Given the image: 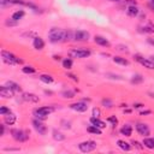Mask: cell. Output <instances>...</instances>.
<instances>
[{
  "label": "cell",
  "instance_id": "6da1fadb",
  "mask_svg": "<svg viewBox=\"0 0 154 154\" xmlns=\"http://www.w3.org/2000/svg\"><path fill=\"white\" fill-rule=\"evenodd\" d=\"M65 34L66 31L63 30L60 28H52L48 33V37H49V41L57 43L60 41H65Z\"/></svg>",
  "mask_w": 154,
  "mask_h": 154
},
{
  "label": "cell",
  "instance_id": "7a4b0ae2",
  "mask_svg": "<svg viewBox=\"0 0 154 154\" xmlns=\"http://www.w3.org/2000/svg\"><path fill=\"white\" fill-rule=\"evenodd\" d=\"M53 111H54V108H52V107H48V106L38 107V108L34 110V116H35V117H37L40 120H45V119H47L48 114H51Z\"/></svg>",
  "mask_w": 154,
  "mask_h": 154
},
{
  "label": "cell",
  "instance_id": "3957f363",
  "mask_svg": "<svg viewBox=\"0 0 154 154\" xmlns=\"http://www.w3.org/2000/svg\"><path fill=\"white\" fill-rule=\"evenodd\" d=\"M1 58L6 64L10 65H15V64H22V60L19 58H17L15 54H12L7 51H1Z\"/></svg>",
  "mask_w": 154,
  "mask_h": 154
},
{
  "label": "cell",
  "instance_id": "277c9868",
  "mask_svg": "<svg viewBox=\"0 0 154 154\" xmlns=\"http://www.w3.org/2000/svg\"><path fill=\"white\" fill-rule=\"evenodd\" d=\"M70 57L71 58H77V59H82V58H87L91 56V51H88V49H71L70 52H69Z\"/></svg>",
  "mask_w": 154,
  "mask_h": 154
},
{
  "label": "cell",
  "instance_id": "5b68a950",
  "mask_svg": "<svg viewBox=\"0 0 154 154\" xmlns=\"http://www.w3.org/2000/svg\"><path fill=\"white\" fill-rule=\"evenodd\" d=\"M12 134V137H14L16 141H19V142H24V141H27L29 138V135L27 131L24 130H19V129H15L11 131Z\"/></svg>",
  "mask_w": 154,
  "mask_h": 154
},
{
  "label": "cell",
  "instance_id": "8992f818",
  "mask_svg": "<svg viewBox=\"0 0 154 154\" xmlns=\"http://www.w3.org/2000/svg\"><path fill=\"white\" fill-rule=\"evenodd\" d=\"M96 146H98V145H96V142H94V141H84V142L80 143L78 148H80L81 152L88 153V152L94 150V149L96 148Z\"/></svg>",
  "mask_w": 154,
  "mask_h": 154
},
{
  "label": "cell",
  "instance_id": "52a82bcc",
  "mask_svg": "<svg viewBox=\"0 0 154 154\" xmlns=\"http://www.w3.org/2000/svg\"><path fill=\"white\" fill-rule=\"evenodd\" d=\"M89 38V33L88 31H84V30H77V31H73V40L75 41H88Z\"/></svg>",
  "mask_w": 154,
  "mask_h": 154
},
{
  "label": "cell",
  "instance_id": "ba28073f",
  "mask_svg": "<svg viewBox=\"0 0 154 154\" xmlns=\"http://www.w3.org/2000/svg\"><path fill=\"white\" fill-rule=\"evenodd\" d=\"M135 59H136L137 61H140L145 68H147V69H149V70H153V69H154V61H152L150 59H143L140 54H136V56H135Z\"/></svg>",
  "mask_w": 154,
  "mask_h": 154
},
{
  "label": "cell",
  "instance_id": "9c48e42d",
  "mask_svg": "<svg viewBox=\"0 0 154 154\" xmlns=\"http://www.w3.org/2000/svg\"><path fill=\"white\" fill-rule=\"evenodd\" d=\"M33 125H34V129L40 134V135H46V133H47V128H46V125H43L40 120H37V119H34L33 120Z\"/></svg>",
  "mask_w": 154,
  "mask_h": 154
},
{
  "label": "cell",
  "instance_id": "30bf717a",
  "mask_svg": "<svg viewBox=\"0 0 154 154\" xmlns=\"http://www.w3.org/2000/svg\"><path fill=\"white\" fill-rule=\"evenodd\" d=\"M136 130L140 135H142V136H148L149 135V128L148 125L143 124V123H137L136 124Z\"/></svg>",
  "mask_w": 154,
  "mask_h": 154
},
{
  "label": "cell",
  "instance_id": "8fae6325",
  "mask_svg": "<svg viewBox=\"0 0 154 154\" xmlns=\"http://www.w3.org/2000/svg\"><path fill=\"white\" fill-rule=\"evenodd\" d=\"M0 95H1L3 98H5V99L12 98L14 96V91H11L7 86H1L0 87Z\"/></svg>",
  "mask_w": 154,
  "mask_h": 154
},
{
  "label": "cell",
  "instance_id": "7c38bea8",
  "mask_svg": "<svg viewBox=\"0 0 154 154\" xmlns=\"http://www.w3.org/2000/svg\"><path fill=\"white\" fill-rule=\"evenodd\" d=\"M71 108L72 110H75V111H77V112H86L87 110H88V106H87V104L86 102H76V104H72L71 105Z\"/></svg>",
  "mask_w": 154,
  "mask_h": 154
},
{
  "label": "cell",
  "instance_id": "4fadbf2b",
  "mask_svg": "<svg viewBox=\"0 0 154 154\" xmlns=\"http://www.w3.org/2000/svg\"><path fill=\"white\" fill-rule=\"evenodd\" d=\"M23 100L28 101V102H34V104H36V102L40 101L38 96H36L35 94H31V93H24L23 94Z\"/></svg>",
  "mask_w": 154,
  "mask_h": 154
},
{
  "label": "cell",
  "instance_id": "5bb4252c",
  "mask_svg": "<svg viewBox=\"0 0 154 154\" xmlns=\"http://www.w3.org/2000/svg\"><path fill=\"white\" fill-rule=\"evenodd\" d=\"M4 122H5L7 125L15 124V123H16V116H15L14 113H12V112L5 114V116H4Z\"/></svg>",
  "mask_w": 154,
  "mask_h": 154
},
{
  "label": "cell",
  "instance_id": "9a60e30c",
  "mask_svg": "<svg viewBox=\"0 0 154 154\" xmlns=\"http://www.w3.org/2000/svg\"><path fill=\"white\" fill-rule=\"evenodd\" d=\"M91 123H92L93 125L100 128V129H104V128L106 126V123L102 122V120H100L99 117H92V118H91Z\"/></svg>",
  "mask_w": 154,
  "mask_h": 154
},
{
  "label": "cell",
  "instance_id": "2e32d148",
  "mask_svg": "<svg viewBox=\"0 0 154 154\" xmlns=\"http://www.w3.org/2000/svg\"><path fill=\"white\" fill-rule=\"evenodd\" d=\"M94 41H95V43H98L100 46H104V47H108L110 46V42L106 40L105 37H102V36H95L94 37Z\"/></svg>",
  "mask_w": 154,
  "mask_h": 154
},
{
  "label": "cell",
  "instance_id": "e0dca14e",
  "mask_svg": "<svg viewBox=\"0 0 154 154\" xmlns=\"http://www.w3.org/2000/svg\"><path fill=\"white\" fill-rule=\"evenodd\" d=\"M120 134L122 135H124V136H131V134H133V128L130 126V125H124L122 129H120Z\"/></svg>",
  "mask_w": 154,
  "mask_h": 154
},
{
  "label": "cell",
  "instance_id": "ac0fdd59",
  "mask_svg": "<svg viewBox=\"0 0 154 154\" xmlns=\"http://www.w3.org/2000/svg\"><path fill=\"white\" fill-rule=\"evenodd\" d=\"M34 47L36 49H42L45 47V42L41 37H35L34 38Z\"/></svg>",
  "mask_w": 154,
  "mask_h": 154
},
{
  "label": "cell",
  "instance_id": "d6986e66",
  "mask_svg": "<svg viewBox=\"0 0 154 154\" xmlns=\"http://www.w3.org/2000/svg\"><path fill=\"white\" fill-rule=\"evenodd\" d=\"M6 86L11 89V91H14V92H21L22 91V88L19 87V84H17L16 82H12V81H9L6 83Z\"/></svg>",
  "mask_w": 154,
  "mask_h": 154
},
{
  "label": "cell",
  "instance_id": "ffe728a7",
  "mask_svg": "<svg viewBox=\"0 0 154 154\" xmlns=\"http://www.w3.org/2000/svg\"><path fill=\"white\" fill-rule=\"evenodd\" d=\"M126 12H128V15H129L130 17H135V16L138 15V9L136 6H129Z\"/></svg>",
  "mask_w": 154,
  "mask_h": 154
},
{
  "label": "cell",
  "instance_id": "44dd1931",
  "mask_svg": "<svg viewBox=\"0 0 154 154\" xmlns=\"http://www.w3.org/2000/svg\"><path fill=\"white\" fill-rule=\"evenodd\" d=\"M143 146L147 147L148 149H154V138H145Z\"/></svg>",
  "mask_w": 154,
  "mask_h": 154
},
{
  "label": "cell",
  "instance_id": "7402d4cb",
  "mask_svg": "<svg viewBox=\"0 0 154 154\" xmlns=\"http://www.w3.org/2000/svg\"><path fill=\"white\" fill-rule=\"evenodd\" d=\"M117 145H118V147H119L120 149H123V150H130V148H131L129 143L125 142V141H122V140L118 141Z\"/></svg>",
  "mask_w": 154,
  "mask_h": 154
},
{
  "label": "cell",
  "instance_id": "603a6c76",
  "mask_svg": "<svg viewBox=\"0 0 154 154\" xmlns=\"http://www.w3.org/2000/svg\"><path fill=\"white\" fill-rule=\"evenodd\" d=\"M113 61L119 64V65H129V61H128L125 58H122V57H114Z\"/></svg>",
  "mask_w": 154,
  "mask_h": 154
},
{
  "label": "cell",
  "instance_id": "cb8c5ba5",
  "mask_svg": "<svg viewBox=\"0 0 154 154\" xmlns=\"http://www.w3.org/2000/svg\"><path fill=\"white\" fill-rule=\"evenodd\" d=\"M23 16H24V11H23V10H19V11H16L15 14L12 15V19H14L15 22H17V21L22 19Z\"/></svg>",
  "mask_w": 154,
  "mask_h": 154
},
{
  "label": "cell",
  "instance_id": "d4e9b609",
  "mask_svg": "<svg viewBox=\"0 0 154 154\" xmlns=\"http://www.w3.org/2000/svg\"><path fill=\"white\" fill-rule=\"evenodd\" d=\"M89 133H92V134H95V135H101V129L95 125H91V126H88V129H87Z\"/></svg>",
  "mask_w": 154,
  "mask_h": 154
},
{
  "label": "cell",
  "instance_id": "484cf974",
  "mask_svg": "<svg viewBox=\"0 0 154 154\" xmlns=\"http://www.w3.org/2000/svg\"><path fill=\"white\" fill-rule=\"evenodd\" d=\"M40 80L43 82V83H52L53 82V77L52 76H49V75H41L40 76Z\"/></svg>",
  "mask_w": 154,
  "mask_h": 154
},
{
  "label": "cell",
  "instance_id": "4316f807",
  "mask_svg": "<svg viewBox=\"0 0 154 154\" xmlns=\"http://www.w3.org/2000/svg\"><path fill=\"white\" fill-rule=\"evenodd\" d=\"M53 138L57 140V141H63L64 138H65V136H64L61 133L57 131V130H53Z\"/></svg>",
  "mask_w": 154,
  "mask_h": 154
},
{
  "label": "cell",
  "instance_id": "83f0119b",
  "mask_svg": "<svg viewBox=\"0 0 154 154\" xmlns=\"http://www.w3.org/2000/svg\"><path fill=\"white\" fill-rule=\"evenodd\" d=\"M63 68H65V69H71L72 68V60L71 59H65V60H63Z\"/></svg>",
  "mask_w": 154,
  "mask_h": 154
},
{
  "label": "cell",
  "instance_id": "f1b7e54d",
  "mask_svg": "<svg viewBox=\"0 0 154 154\" xmlns=\"http://www.w3.org/2000/svg\"><path fill=\"white\" fill-rule=\"evenodd\" d=\"M143 81V77L141 76V75H135L134 77H133V80H131V83H135V84H137V83H141Z\"/></svg>",
  "mask_w": 154,
  "mask_h": 154
},
{
  "label": "cell",
  "instance_id": "f546056e",
  "mask_svg": "<svg viewBox=\"0 0 154 154\" xmlns=\"http://www.w3.org/2000/svg\"><path fill=\"white\" fill-rule=\"evenodd\" d=\"M22 70H23L24 73H34L35 72V69L31 68V66H24Z\"/></svg>",
  "mask_w": 154,
  "mask_h": 154
},
{
  "label": "cell",
  "instance_id": "4dcf8cb0",
  "mask_svg": "<svg viewBox=\"0 0 154 154\" xmlns=\"http://www.w3.org/2000/svg\"><path fill=\"white\" fill-rule=\"evenodd\" d=\"M63 96H64V98H68V99H72V98L75 96V94H73V92H70V91H69V92H64V93H63Z\"/></svg>",
  "mask_w": 154,
  "mask_h": 154
},
{
  "label": "cell",
  "instance_id": "1f68e13d",
  "mask_svg": "<svg viewBox=\"0 0 154 154\" xmlns=\"http://www.w3.org/2000/svg\"><path fill=\"white\" fill-rule=\"evenodd\" d=\"M11 111H10V108H7V107H5V106H1V108H0V114L1 116H5V114H7V113H10Z\"/></svg>",
  "mask_w": 154,
  "mask_h": 154
},
{
  "label": "cell",
  "instance_id": "d6a6232c",
  "mask_svg": "<svg viewBox=\"0 0 154 154\" xmlns=\"http://www.w3.org/2000/svg\"><path fill=\"white\" fill-rule=\"evenodd\" d=\"M143 31L145 33H154V27L152 24H149V25H147V27L143 28Z\"/></svg>",
  "mask_w": 154,
  "mask_h": 154
},
{
  "label": "cell",
  "instance_id": "836d02e7",
  "mask_svg": "<svg viewBox=\"0 0 154 154\" xmlns=\"http://www.w3.org/2000/svg\"><path fill=\"white\" fill-rule=\"evenodd\" d=\"M107 120H108L110 123H112L113 125H116V124L118 123V119L116 118V116H112V117H108V118H107Z\"/></svg>",
  "mask_w": 154,
  "mask_h": 154
},
{
  "label": "cell",
  "instance_id": "e575fe53",
  "mask_svg": "<svg viewBox=\"0 0 154 154\" xmlns=\"http://www.w3.org/2000/svg\"><path fill=\"white\" fill-rule=\"evenodd\" d=\"M102 104H104L106 107H112V102H111L108 99H106V100H102Z\"/></svg>",
  "mask_w": 154,
  "mask_h": 154
},
{
  "label": "cell",
  "instance_id": "d590c367",
  "mask_svg": "<svg viewBox=\"0 0 154 154\" xmlns=\"http://www.w3.org/2000/svg\"><path fill=\"white\" fill-rule=\"evenodd\" d=\"M93 116H94V117H99V116H100V110L99 108H94L93 110Z\"/></svg>",
  "mask_w": 154,
  "mask_h": 154
},
{
  "label": "cell",
  "instance_id": "8d00e7d4",
  "mask_svg": "<svg viewBox=\"0 0 154 154\" xmlns=\"http://www.w3.org/2000/svg\"><path fill=\"white\" fill-rule=\"evenodd\" d=\"M133 145H134V147H136L137 149H142V146H140V142H137V141H133Z\"/></svg>",
  "mask_w": 154,
  "mask_h": 154
},
{
  "label": "cell",
  "instance_id": "74e56055",
  "mask_svg": "<svg viewBox=\"0 0 154 154\" xmlns=\"http://www.w3.org/2000/svg\"><path fill=\"white\" fill-rule=\"evenodd\" d=\"M125 3L129 4V5H131V6H136V1H135V0H126Z\"/></svg>",
  "mask_w": 154,
  "mask_h": 154
},
{
  "label": "cell",
  "instance_id": "f35d334b",
  "mask_svg": "<svg viewBox=\"0 0 154 154\" xmlns=\"http://www.w3.org/2000/svg\"><path fill=\"white\" fill-rule=\"evenodd\" d=\"M117 49H119V51H123V52H126V46H118V48Z\"/></svg>",
  "mask_w": 154,
  "mask_h": 154
},
{
  "label": "cell",
  "instance_id": "ab89813d",
  "mask_svg": "<svg viewBox=\"0 0 154 154\" xmlns=\"http://www.w3.org/2000/svg\"><path fill=\"white\" fill-rule=\"evenodd\" d=\"M16 22H10V21H6V25H15Z\"/></svg>",
  "mask_w": 154,
  "mask_h": 154
},
{
  "label": "cell",
  "instance_id": "60d3db41",
  "mask_svg": "<svg viewBox=\"0 0 154 154\" xmlns=\"http://www.w3.org/2000/svg\"><path fill=\"white\" fill-rule=\"evenodd\" d=\"M142 106H143L142 104H135V105H134L135 108H140V107H142Z\"/></svg>",
  "mask_w": 154,
  "mask_h": 154
},
{
  "label": "cell",
  "instance_id": "b9f144b4",
  "mask_svg": "<svg viewBox=\"0 0 154 154\" xmlns=\"http://www.w3.org/2000/svg\"><path fill=\"white\" fill-rule=\"evenodd\" d=\"M145 114H150V111H143V112H141V116H145Z\"/></svg>",
  "mask_w": 154,
  "mask_h": 154
},
{
  "label": "cell",
  "instance_id": "7bdbcfd3",
  "mask_svg": "<svg viewBox=\"0 0 154 154\" xmlns=\"http://www.w3.org/2000/svg\"><path fill=\"white\" fill-rule=\"evenodd\" d=\"M4 133H5V128H4V125H1V134H0V135H4Z\"/></svg>",
  "mask_w": 154,
  "mask_h": 154
},
{
  "label": "cell",
  "instance_id": "ee69618b",
  "mask_svg": "<svg viewBox=\"0 0 154 154\" xmlns=\"http://www.w3.org/2000/svg\"><path fill=\"white\" fill-rule=\"evenodd\" d=\"M148 42H149V43H152V45H154V41L152 40V38H148Z\"/></svg>",
  "mask_w": 154,
  "mask_h": 154
},
{
  "label": "cell",
  "instance_id": "f6af8a7d",
  "mask_svg": "<svg viewBox=\"0 0 154 154\" xmlns=\"http://www.w3.org/2000/svg\"><path fill=\"white\" fill-rule=\"evenodd\" d=\"M150 60H152V61H154V56H152V57H150Z\"/></svg>",
  "mask_w": 154,
  "mask_h": 154
},
{
  "label": "cell",
  "instance_id": "bcb514c9",
  "mask_svg": "<svg viewBox=\"0 0 154 154\" xmlns=\"http://www.w3.org/2000/svg\"><path fill=\"white\" fill-rule=\"evenodd\" d=\"M152 6H153V9H154V0H152Z\"/></svg>",
  "mask_w": 154,
  "mask_h": 154
},
{
  "label": "cell",
  "instance_id": "7dc6e473",
  "mask_svg": "<svg viewBox=\"0 0 154 154\" xmlns=\"http://www.w3.org/2000/svg\"><path fill=\"white\" fill-rule=\"evenodd\" d=\"M111 1H120V0H111Z\"/></svg>",
  "mask_w": 154,
  "mask_h": 154
}]
</instances>
